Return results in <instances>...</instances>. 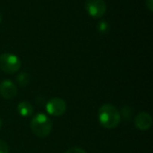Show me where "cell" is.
Masks as SVG:
<instances>
[{
  "instance_id": "obj_15",
  "label": "cell",
  "mask_w": 153,
  "mask_h": 153,
  "mask_svg": "<svg viewBox=\"0 0 153 153\" xmlns=\"http://www.w3.org/2000/svg\"><path fill=\"white\" fill-rule=\"evenodd\" d=\"M1 21H2V16H1V14H0V22H1Z\"/></svg>"
},
{
  "instance_id": "obj_10",
  "label": "cell",
  "mask_w": 153,
  "mask_h": 153,
  "mask_svg": "<svg viewBox=\"0 0 153 153\" xmlns=\"http://www.w3.org/2000/svg\"><path fill=\"white\" fill-rule=\"evenodd\" d=\"M108 30H109V24L105 20H103V21H101V22H100L98 23V30L100 33L104 34V33L108 32Z\"/></svg>"
},
{
  "instance_id": "obj_5",
  "label": "cell",
  "mask_w": 153,
  "mask_h": 153,
  "mask_svg": "<svg viewBox=\"0 0 153 153\" xmlns=\"http://www.w3.org/2000/svg\"><path fill=\"white\" fill-rule=\"evenodd\" d=\"M66 103L60 98H53L49 100L46 104L47 112L53 117H60L66 111Z\"/></svg>"
},
{
  "instance_id": "obj_3",
  "label": "cell",
  "mask_w": 153,
  "mask_h": 153,
  "mask_svg": "<svg viewBox=\"0 0 153 153\" xmlns=\"http://www.w3.org/2000/svg\"><path fill=\"white\" fill-rule=\"evenodd\" d=\"M20 58L12 53H4L0 56V69L7 74H14L21 67Z\"/></svg>"
},
{
  "instance_id": "obj_6",
  "label": "cell",
  "mask_w": 153,
  "mask_h": 153,
  "mask_svg": "<svg viewBox=\"0 0 153 153\" xmlns=\"http://www.w3.org/2000/svg\"><path fill=\"white\" fill-rule=\"evenodd\" d=\"M17 94V88L15 84L10 80H4L0 83V95L6 100L15 97Z\"/></svg>"
},
{
  "instance_id": "obj_11",
  "label": "cell",
  "mask_w": 153,
  "mask_h": 153,
  "mask_svg": "<svg viewBox=\"0 0 153 153\" xmlns=\"http://www.w3.org/2000/svg\"><path fill=\"white\" fill-rule=\"evenodd\" d=\"M0 153H9V147L3 140H0Z\"/></svg>"
},
{
  "instance_id": "obj_12",
  "label": "cell",
  "mask_w": 153,
  "mask_h": 153,
  "mask_svg": "<svg viewBox=\"0 0 153 153\" xmlns=\"http://www.w3.org/2000/svg\"><path fill=\"white\" fill-rule=\"evenodd\" d=\"M65 153H86V152L80 147H73L67 150Z\"/></svg>"
},
{
  "instance_id": "obj_7",
  "label": "cell",
  "mask_w": 153,
  "mask_h": 153,
  "mask_svg": "<svg viewBox=\"0 0 153 153\" xmlns=\"http://www.w3.org/2000/svg\"><path fill=\"white\" fill-rule=\"evenodd\" d=\"M134 125L137 129L141 131L148 130L152 125V117L146 112H142L134 119Z\"/></svg>"
},
{
  "instance_id": "obj_1",
  "label": "cell",
  "mask_w": 153,
  "mask_h": 153,
  "mask_svg": "<svg viewBox=\"0 0 153 153\" xmlns=\"http://www.w3.org/2000/svg\"><path fill=\"white\" fill-rule=\"evenodd\" d=\"M99 120L102 126L107 129H114L118 126L121 115L117 108L111 104H105L99 109Z\"/></svg>"
},
{
  "instance_id": "obj_13",
  "label": "cell",
  "mask_w": 153,
  "mask_h": 153,
  "mask_svg": "<svg viewBox=\"0 0 153 153\" xmlns=\"http://www.w3.org/2000/svg\"><path fill=\"white\" fill-rule=\"evenodd\" d=\"M146 6L148 7V9L150 10V12H152L153 10V0H146Z\"/></svg>"
},
{
  "instance_id": "obj_14",
  "label": "cell",
  "mask_w": 153,
  "mask_h": 153,
  "mask_svg": "<svg viewBox=\"0 0 153 153\" xmlns=\"http://www.w3.org/2000/svg\"><path fill=\"white\" fill-rule=\"evenodd\" d=\"M1 127H2V120L0 118V129H1Z\"/></svg>"
},
{
  "instance_id": "obj_4",
  "label": "cell",
  "mask_w": 153,
  "mask_h": 153,
  "mask_svg": "<svg viewBox=\"0 0 153 153\" xmlns=\"http://www.w3.org/2000/svg\"><path fill=\"white\" fill-rule=\"evenodd\" d=\"M87 13L93 18H101L107 11V4L104 0H87L85 3Z\"/></svg>"
},
{
  "instance_id": "obj_9",
  "label": "cell",
  "mask_w": 153,
  "mask_h": 153,
  "mask_svg": "<svg viewBox=\"0 0 153 153\" xmlns=\"http://www.w3.org/2000/svg\"><path fill=\"white\" fill-rule=\"evenodd\" d=\"M16 81L19 83L20 86L22 87H25L28 85L29 82H30V75L27 73H21L17 75L16 77Z\"/></svg>"
},
{
  "instance_id": "obj_2",
  "label": "cell",
  "mask_w": 153,
  "mask_h": 153,
  "mask_svg": "<svg viewBox=\"0 0 153 153\" xmlns=\"http://www.w3.org/2000/svg\"><path fill=\"white\" fill-rule=\"evenodd\" d=\"M52 127L53 123L51 119L43 113L35 115L30 121V129L32 133L39 138L47 137L50 134Z\"/></svg>"
},
{
  "instance_id": "obj_8",
  "label": "cell",
  "mask_w": 153,
  "mask_h": 153,
  "mask_svg": "<svg viewBox=\"0 0 153 153\" xmlns=\"http://www.w3.org/2000/svg\"><path fill=\"white\" fill-rule=\"evenodd\" d=\"M17 110L22 117H27L31 116V114L33 113V107L28 101H22L17 106Z\"/></svg>"
}]
</instances>
